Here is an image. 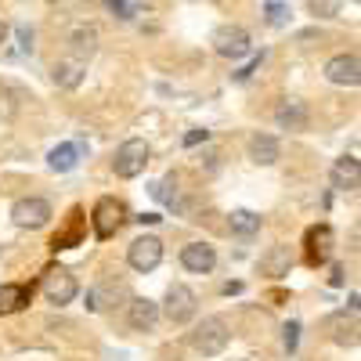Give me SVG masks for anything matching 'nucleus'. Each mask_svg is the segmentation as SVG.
I'll return each instance as SVG.
<instances>
[{
  "mask_svg": "<svg viewBox=\"0 0 361 361\" xmlns=\"http://www.w3.org/2000/svg\"><path fill=\"white\" fill-rule=\"evenodd\" d=\"M343 8V0H307V11L314 18H336Z\"/></svg>",
  "mask_w": 361,
  "mask_h": 361,
  "instance_id": "obj_22",
  "label": "nucleus"
},
{
  "mask_svg": "<svg viewBox=\"0 0 361 361\" xmlns=\"http://www.w3.org/2000/svg\"><path fill=\"white\" fill-rule=\"evenodd\" d=\"M333 286H343V267H333V279H329Z\"/></svg>",
  "mask_w": 361,
  "mask_h": 361,
  "instance_id": "obj_31",
  "label": "nucleus"
},
{
  "mask_svg": "<svg viewBox=\"0 0 361 361\" xmlns=\"http://www.w3.org/2000/svg\"><path fill=\"white\" fill-rule=\"evenodd\" d=\"M357 180H361L357 159H354V156L336 159V166H333V188H357Z\"/></svg>",
  "mask_w": 361,
  "mask_h": 361,
  "instance_id": "obj_18",
  "label": "nucleus"
},
{
  "mask_svg": "<svg viewBox=\"0 0 361 361\" xmlns=\"http://www.w3.org/2000/svg\"><path fill=\"white\" fill-rule=\"evenodd\" d=\"M228 340H231V329H228V322H224V318H217V314L202 318V322L192 329V333H188L192 350H199L202 357H214V354H221V350L228 347Z\"/></svg>",
  "mask_w": 361,
  "mask_h": 361,
  "instance_id": "obj_1",
  "label": "nucleus"
},
{
  "mask_svg": "<svg viewBox=\"0 0 361 361\" xmlns=\"http://www.w3.org/2000/svg\"><path fill=\"white\" fill-rule=\"evenodd\" d=\"M156 199L163 202V206H173L177 202V173H166L159 185H156Z\"/></svg>",
  "mask_w": 361,
  "mask_h": 361,
  "instance_id": "obj_23",
  "label": "nucleus"
},
{
  "mask_svg": "<svg viewBox=\"0 0 361 361\" xmlns=\"http://www.w3.org/2000/svg\"><path fill=\"white\" fill-rule=\"evenodd\" d=\"M18 40H22V51H25V54H29V51H33V33H29V29H25V25L18 29Z\"/></svg>",
  "mask_w": 361,
  "mask_h": 361,
  "instance_id": "obj_29",
  "label": "nucleus"
},
{
  "mask_svg": "<svg viewBox=\"0 0 361 361\" xmlns=\"http://www.w3.org/2000/svg\"><path fill=\"white\" fill-rule=\"evenodd\" d=\"M159 260H163V243H159L156 235H141V238H134L130 250H127V264L137 271V275H148V271H156Z\"/></svg>",
  "mask_w": 361,
  "mask_h": 361,
  "instance_id": "obj_6",
  "label": "nucleus"
},
{
  "mask_svg": "<svg viewBox=\"0 0 361 361\" xmlns=\"http://www.w3.org/2000/svg\"><path fill=\"white\" fill-rule=\"evenodd\" d=\"M195 307H199V300L188 286H170L166 289V300H163V318L173 322V325H185L195 318Z\"/></svg>",
  "mask_w": 361,
  "mask_h": 361,
  "instance_id": "obj_5",
  "label": "nucleus"
},
{
  "mask_svg": "<svg viewBox=\"0 0 361 361\" xmlns=\"http://www.w3.org/2000/svg\"><path fill=\"white\" fill-rule=\"evenodd\" d=\"M109 8H112L119 18H130V4H127V0H109Z\"/></svg>",
  "mask_w": 361,
  "mask_h": 361,
  "instance_id": "obj_26",
  "label": "nucleus"
},
{
  "mask_svg": "<svg viewBox=\"0 0 361 361\" xmlns=\"http://www.w3.org/2000/svg\"><path fill=\"white\" fill-rule=\"evenodd\" d=\"M214 51L221 54V58H231V62H238V58H246L250 51H253V44H250V33L243 25H221L217 33H214Z\"/></svg>",
  "mask_w": 361,
  "mask_h": 361,
  "instance_id": "obj_7",
  "label": "nucleus"
},
{
  "mask_svg": "<svg viewBox=\"0 0 361 361\" xmlns=\"http://www.w3.org/2000/svg\"><path fill=\"white\" fill-rule=\"evenodd\" d=\"M69 44H73V58H87L98 51V29L94 25H80V29H73V37H69Z\"/></svg>",
  "mask_w": 361,
  "mask_h": 361,
  "instance_id": "obj_16",
  "label": "nucleus"
},
{
  "mask_svg": "<svg viewBox=\"0 0 361 361\" xmlns=\"http://www.w3.org/2000/svg\"><path fill=\"white\" fill-rule=\"evenodd\" d=\"M231 231L243 235V238H250V235L260 231V217L253 214V209H235V214H231Z\"/></svg>",
  "mask_w": 361,
  "mask_h": 361,
  "instance_id": "obj_21",
  "label": "nucleus"
},
{
  "mask_svg": "<svg viewBox=\"0 0 361 361\" xmlns=\"http://www.w3.org/2000/svg\"><path fill=\"white\" fill-rule=\"evenodd\" d=\"M180 264H185V271H192V275H209L214 264H217V253L206 243H188L185 250H180Z\"/></svg>",
  "mask_w": 361,
  "mask_h": 361,
  "instance_id": "obj_11",
  "label": "nucleus"
},
{
  "mask_svg": "<svg viewBox=\"0 0 361 361\" xmlns=\"http://www.w3.org/2000/svg\"><path fill=\"white\" fill-rule=\"evenodd\" d=\"M40 289H44V296H47V304H54V307H66V304H73L76 293H80L76 279L69 275L66 267H51L47 275H44V282H40Z\"/></svg>",
  "mask_w": 361,
  "mask_h": 361,
  "instance_id": "obj_3",
  "label": "nucleus"
},
{
  "mask_svg": "<svg viewBox=\"0 0 361 361\" xmlns=\"http://www.w3.org/2000/svg\"><path fill=\"white\" fill-rule=\"evenodd\" d=\"M206 137H209V130H188V134H185V145L192 148V145H199V141H206Z\"/></svg>",
  "mask_w": 361,
  "mask_h": 361,
  "instance_id": "obj_28",
  "label": "nucleus"
},
{
  "mask_svg": "<svg viewBox=\"0 0 361 361\" xmlns=\"http://www.w3.org/2000/svg\"><path fill=\"white\" fill-rule=\"evenodd\" d=\"M333 228L329 224H318V228H311L307 231V260L311 264H322V260H329V253H333Z\"/></svg>",
  "mask_w": 361,
  "mask_h": 361,
  "instance_id": "obj_13",
  "label": "nucleus"
},
{
  "mask_svg": "<svg viewBox=\"0 0 361 361\" xmlns=\"http://www.w3.org/2000/svg\"><path fill=\"white\" fill-rule=\"evenodd\" d=\"M257 69H260V58H253V62H250V66H246L243 73H235V80H238V83H243V80H250V76H253Z\"/></svg>",
  "mask_w": 361,
  "mask_h": 361,
  "instance_id": "obj_27",
  "label": "nucleus"
},
{
  "mask_svg": "<svg viewBox=\"0 0 361 361\" xmlns=\"http://www.w3.org/2000/svg\"><path fill=\"white\" fill-rule=\"evenodd\" d=\"M329 325H333V340H336L340 347H357V311L350 314V322H347V311H343V314H336Z\"/></svg>",
  "mask_w": 361,
  "mask_h": 361,
  "instance_id": "obj_20",
  "label": "nucleus"
},
{
  "mask_svg": "<svg viewBox=\"0 0 361 361\" xmlns=\"http://www.w3.org/2000/svg\"><path fill=\"white\" fill-rule=\"evenodd\" d=\"M137 221H141V224H159V221H163V217H159V214H141V217H137Z\"/></svg>",
  "mask_w": 361,
  "mask_h": 361,
  "instance_id": "obj_30",
  "label": "nucleus"
},
{
  "mask_svg": "<svg viewBox=\"0 0 361 361\" xmlns=\"http://www.w3.org/2000/svg\"><path fill=\"white\" fill-rule=\"evenodd\" d=\"M94 235L98 238H112L119 228H123V221H127V209H123V202L119 199H112V195H102L98 202H94Z\"/></svg>",
  "mask_w": 361,
  "mask_h": 361,
  "instance_id": "obj_4",
  "label": "nucleus"
},
{
  "mask_svg": "<svg viewBox=\"0 0 361 361\" xmlns=\"http://www.w3.org/2000/svg\"><path fill=\"white\" fill-rule=\"evenodd\" d=\"M250 159H253L257 166L279 163V141L271 137V134H253V137H250Z\"/></svg>",
  "mask_w": 361,
  "mask_h": 361,
  "instance_id": "obj_15",
  "label": "nucleus"
},
{
  "mask_svg": "<svg viewBox=\"0 0 361 361\" xmlns=\"http://www.w3.org/2000/svg\"><path fill=\"white\" fill-rule=\"evenodd\" d=\"M8 40V22H0V44Z\"/></svg>",
  "mask_w": 361,
  "mask_h": 361,
  "instance_id": "obj_32",
  "label": "nucleus"
},
{
  "mask_svg": "<svg viewBox=\"0 0 361 361\" xmlns=\"http://www.w3.org/2000/svg\"><path fill=\"white\" fill-rule=\"evenodd\" d=\"M282 18H286V8H282V4H267V22H271V25H279Z\"/></svg>",
  "mask_w": 361,
  "mask_h": 361,
  "instance_id": "obj_25",
  "label": "nucleus"
},
{
  "mask_svg": "<svg viewBox=\"0 0 361 361\" xmlns=\"http://www.w3.org/2000/svg\"><path fill=\"white\" fill-rule=\"evenodd\" d=\"M148 159H152L148 145H145L141 137H130V141L119 145V152H116V159H112V170H116V177L134 180V177H141V173H145Z\"/></svg>",
  "mask_w": 361,
  "mask_h": 361,
  "instance_id": "obj_2",
  "label": "nucleus"
},
{
  "mask_svg": "<svg viewBox=\"0 0 361 361\" xmlns=\"http://www.w3.org/2000/svg\"><path fill=\"white\" fill-rule=\"evenodd\" d=\"M325 80L336 87H357L361 83V62L357 54H336L325 62Z\"/></svg>",
  "mask_w": 361,
  "mask_h": 361,
  "instance_id": "obj_9",
  "label": "nucleus"
},
{
  "mask_svg": "<svg viewBox=\"0 0 361 361\" xmlns=\"http://www.w3.org/2000/svg\"><path fill=\"white\" fill-rule=\"evenodd\" d=\"M127 322H130L134 333H152L156 322H159V304L148 296H134L130 307H127Z\"/></svg>",
  "mask_w": 361,
  "mask_h": 361,
  "instance_id": "obj_10",
  "label": "nucleus"
},
{
  "mask_svg": "<svg viewBox=\"0 0 361 361\" xmlns=\"http://www.w3.org/2000/svg\"><path fill=\"white\" fill-rule=\"evenodd\" d=\"M76 163H80V145H58L47 156V166L54 173H69V170H76Z\"/></svg>",
  "mask_w": 361,
  "mask_h": 361,
  "instance_id": "obj_19",
  "label": "nucleus"
},
{
  "mask_svg": "<svg viewBox=\"0 0 361 361\" xmlns=\"http://www.w3.org/2000/svg\"><path fill=\"white\" fill-rule=\"evenodd\" d=\"M275 119H279L282 130H307V105L304 102H286Z\"/></svg>",
  "mask_w": 361,
  "mask_h": 361,
  "instance_id": "obj_17",
  "label": "nucleus"
},
{
  "mask_svg": "<svg viewBox=\"0 0 361 361\" xmlns=\"http://www.w3.org/2000/svg\"><path fill=\"white\" fill-rule=\"evenodd\" d=\"M29 300H33V286H22V282L0 286V314H15V311H22Z\"/></svg>",
  "mask_w": 361,
  "mask_h": 361,
  "instance_id": "obj_14",
  "label": "nucleus"
},
{
  "mask_svg": "<svg viewBox=\"0 0 361 361\" xmlns=\"http://www.w3.org/2000/svg\"><path fill=\"white\" fill-rule=\"evenodd\" d=\"M282 343H286L289 354L296 350V343H300V322H289V325L282 329Z\"/></svg>",
  "mask_w": 361,
  "mask_h": 361,
  "instance_id": "obj_24",
  "label": "nucleus"
},
{
  "mask_svg": "<svg viewBox=\"0 0 361 361\" xmlns=\"http://www.w3.org/2000/svg\"><path fill=\"white\" fill-rule=\"evenodd\" d=\"M11 221L18 228H29V231H37L51 221V202L47 199H37V195H29V199H18L11 206Z\"/></svg>",
  "mask_w": 361,
  "mask_h": 361,
  "instance_id": "obj_8",
  "label": "nucleus"
},
{
  "mask_svg": "<svg viewBox=\"0 0 361 361\" xmlns=\"http://www.w3.org/2000/svg\"><path fill=\"white\" fill-rule=\"evenodd\" d=\"M83 73H87V62L83 58H58L54 62V69H51V80L62 87V90H76L80 83H83Z\"/></svg>",
  "mask_w": 361,
  "mask_h": 361,
  "instance_id": "obj_12",
  "label": "nucleus"
}]
</instances>
